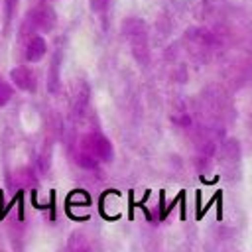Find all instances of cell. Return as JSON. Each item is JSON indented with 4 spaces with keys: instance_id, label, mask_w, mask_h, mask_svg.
Listing matches in <instances>:
<instances>
[{
    "instance_id": "obj_1",
    "label": "cell",
    "mask_w": 252,
    "mask_h": 252,
    "mask_svg": "<svg viewBox=\"0 0 252 252\" xmlns=\"http://www.w3.org/2000/svg\"><path fill=\"white\" fill-rule=\"evenodd\" d=\"M85 142H89V152L96 159H102V161H110L112 159V144L104 136L93 134V136L85 138Z\"/></svg>"
},
{
    "instance_id": "obj_2",
    "label": "cell",
    "mask_w": 252,
    "mask_h": 252,
    "mask_svg": "<svg viewBox=\"0 0 252 252\" xmlns=\"http://www.w3.org/2000/svg\"><path fill=\"white\" fill-rule=\"evenodd\" d=\"M10 77H12V81H14V85L18 87V89H22V91H33V75L30 73V69H26V67H16V69H12V73H10Z\"/></svg>"
},
{
    "instance_id": "obj_3",
    "label": "cell",
    "mask_w": 252,
    "mask_h": 252,
    "mask_svg": "<svg viewBox=\"0 0 252 252\" xmlns=\"http://www.w3.org/2000/svg\"><path fill=\"white\" fill-rule=\"evenodd\" d=\"M45 49H47V45H45V39L43 37H39V35L32 37L30 43H28V49H26L28 61H39L45 55Z\"/></svg>"
},
{
    "instance_id": "obj_4",
    "label": "cell",
    "mask_w": 252,
    "mask_h": 252,
    "mask_svg": "<svg viewBox=\"0 0 252 252\" xmlns=\"http://www.w3.org/2000/svg\"><path fill=\"white\" fill-rule=\"evenodd\" d=\"M89 205L91 203V199H89V195L83 191V189H77V191H73L69 197H67V207H71V205Z\"/></svg>"
},
{
    "instance_id": "obj_5",
    "label": "cell",
    "mask_w": 252,
    "mask_h": 252,
    "mask_svg": "<svg viewBox=\"0 0 252 252\" xmlns=\"http://www.w3.org/2000/svg\"><path fill=\"white\" fill-rule=\"evenodd\" d=\"M57 69H59V57H53V61H51V71H49V83H47V87H49L51 93L57 89V79H59Z\"/></svg>"
},
{
    "instance_id": "obj_6",
    "label": "cell",
    "mask_w": 252,
    "mask_h": 252,
    "mask_svg": "<svg viewBox=\"0 0 252 252\" xmlns=\"http://www.w3.org/2000/svg\"><path fill=\"white\" fill-rule=\"evenodd\" d=\"M12 94H14V91H12L6 83H2V81H0V106H4V104L12 98Z\"/></svg>"
},
{
    "instance_id": "obj_7",
    "label": "cell",
    "mask_w": 252,
    "mask_h": 252,
    "mask_svg": "<svg viewBox=\"0 0 252 252\" xmlns=\"http://www.w3.org/2000/svg\"><path fill=\"white\" fill-rule=\"evenodd\" d=\"M79 163H81L83 167H94V165H96V159H94V156L83 154V156L79 158Z\"/></svg>"
},
{
    "instance_id": "obj_8",
    "label": "cell",
    "mask_w": 252,
    "mask_h": 252,
    "mask_svg": "<svg viewBox=\"0 0 252 252\" xmlns=\"http://www.w3.org/2000/svg\"><path fill=\"white\" fill-rule=\"evenodd\" d=\"M4 2H6V18L10 20V18L14 16V10H16L18 0H4Z\"/></svg>"
},
{
    "instance_id": "obj_9",
    "label": "cell",
    "mask_w": 252,
    "mask_h": 252,
    "mask_svg": "<svg viewBox=\"0 0 252 252\" xmlns=\"http://www.w3.org/2000/svg\"><path fill=\"white\" fill-rule=\"evenodd\" d=\"M104 4H106V0H91V8H93V10H96V12H98V10H102V8H104Z\"/></svg>"
},
{
    "instance_id": "obj_10",
    "label": "cell",
    "mask_w": 252,
    "mask_h": 252,
    "mask_svg": "<svg viewBox=\"0 0 252 252\" xmlns=\"http://www.w3.org/2000/svg\"><path fill=\"white\" fill-rule=\"evenodd\" d=\"M81 252H85V250H81Z\"/></svg>"
}]
</instances>
